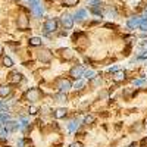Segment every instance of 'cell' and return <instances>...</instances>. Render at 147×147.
<instances>
[{"label":"cell","instance_id":"cell-6","mask_svg":"<svg viewBox=\"0 0 147 147\" xmlns=\"http://www.w3.org/2000/svg\"><path fill=\"white\" fill-rule=\"evenodd\" d=\"M59 53H60V56H62L65 60H71V59H74V52L71 50V49H60Z\"/></svg>","mask_w":147,"mask_h":147},{"label":"cell","instance_id":"cell-8","mask_svg":"<svg viewBox=\"0 0 147 147\" xmlns=\"http://www.w3.org/2000/svg\"><path fill=\"white\" fill-rule=\"evenodd\" d=\"M125 75H127V72H124V71H118V72H115L113 80H115L116 82H119V81H124V80H125Z\"/></svg>","mask_w":147,"mask_h":147},{"label":"cell","instance_id":"cell-7","mask_svg":"<svg viewBox=\"0 0 147 147\" xmlns=\"http://www.w3.org/2000/svg\"><path fill=\"white\" fill-rule=\"evenodd\" d=\"M12 94V87L10 85H0V97H9Z\"/></svg>","mask_w":147,"mask_h":147},{"label":"cell","instance_id":"cell-17","mask_svg":"<svg viewBox=\"0 0 147 147\" xmlns=\"http://www.w3.org/2000/svg\"><path fill=\"white\" fill-rule=\"evenodd\" d=\"M2 52H3V49H2V46H0V55H2Z\"/></svg>","mask_w":147,"mask_h":147},{"label":"cell","instance_id":"cell-9","mask_svg":"<svg viewBox=\"0 0 147 147\" xmlns=\"http://www.w3.org/2000/svg\"><path fill=\"white\" fill-rule=\"evenodd\" d=\"M82 66H75V68H72L71 69V77H74V78H75V77H80L81 75V74H82Z\"/></svg>","mask_w":147,"mask_h":147},{"label":"cell","instance_id":"cell-4","mask_svg":"<svg viewBox=\"0 0 147 147\" xmlns=\"http://www.w3.org/2000/svg\"><path fill=\"white\" fill-rule=\"evenodd\" d=\"M18 27L22 30V31H25V30H28V27H30V19L27 18V16H19L18 18Z\"/></svg>","mask_w":147,"mask_h":147},{"label":"cell","instance_id":"cell-3","mask_svg":"<svg viewBox=\"0 0 147 147\" xmlns=\"http://www.w3.org/2000/svg\"><path fill=\"white\" fill-rule=\"evenodd\" d=\"M22 80H24V75L21 72H10L9 74V77H7V81L10 82V84H19V82H22Z\"/></svg>","mask_w":147,"mask_h":147},{"label":"cell","instance_id":"cell-13","mask_svg":"<svg viewBox=\"0 0 147 147\" xmlns=\"http://www.w3.org/2000/svg\"><path fill=\"white\" fill-rule=\"evenodd\" d=\"M77 3H78V0H63L65 6H75Z\"/></svg>","mask_w":147,"mask_h":147},{"label":"cell","instance_id":"cell-5","mask_svg":"<svg viewBox=\"0 0 147 147\" xmlns=\"http://www.w3.org/2000/svg\"><path fill=\"white\" fill-rule=\"evenodd\" d=\"M44 30L46 31H56L57 30V21L56 19H47L44 24Z\"/></svg>","mask_w":147,"mask_h":147},{"label":"cell","instance_id":"cell-2","mask_svg":"<svg viewBox=\"0 0 147 147\" xmlns=\"http://www.w3.org/2000/svg\"><path fill=\"white\" fill-rule=\"evenodd\" d=\"M41 97H43V93H41V90H38V88H30V90L27 91V94H25V99H27L28 102H31V103L38 102Z\"/></svg>","mask_w":147,"mask_h":147},{"label":"cell","instance_id":"cell-11","mask_svg":"<svg viewBox=\"0 0 147 147\" xmlns=\"http://www.w3.org/2000/svg\"><path fill=\"white\" fill-rule=\"evenodd\" d=\"M65 115H66V109H62V107H60V109H57V110H56L55 118H63Z\"/></svg>","mask_w":147,"mask_h":147},{"label":"cell","instance_id":"cell-15","mask_svg":"<svg viewBox=\"0 0 147 147\" xmlns=\"http://www.w3.org/2000/svg\"><path fill=\"white\" fill-rule=\"evenodd\" d=\"M37 110H38V109H37L35 106H31V107H30V113H31V115H35Z\"/></svg>","mask_w":147,"mask_h":147},{"label":"cell","instance_id":"cell-10","mask_svg":"<svg viewBox=\"0 0 147 147\" xmlns=\"http://www.w3.org/2000/svg\"><path fill=\"white\" fill-rule=\"evenodd\" d=\"M30 46H41V38H38V37H32V38H30Z\"/></svg>","mask_w":147,"mask_h":147},{"label":"cell","instance_id":"cell-18","mask_svg":"<svg viewBox=\"0 0 147 147\" xmlns=\"http://www.w3.org/2000/svg\"><path fill=\"white\" fill-rule=\"evenodd\" d=\"M146 127H147V119H146Z\"/></svg>","mask_w":147,"mask_h":147},{"label":"cell","instance_id":"cell-12","mask_svg":"<svg viewBox=\"0 0 147 147\" xmlns=\"http://www.w3.org/2000/svg\"><path fill=\"white\" fill-rule=\"evenodd\" d=\"M3 65H5L6 68H12V66H13V62H12L10 57L5 56V57H3Z\"/></svg>","mask_w":147,"mask_h":147},{"label":"cell","instance_id":"cell-14","mask_svg":"<svg viewBox=\"0 0 147 147\" xmlns=\"http://www.w3.org/2000/svg\"><path fill=\"white\" fill-rule=\"evenodd\" d=\"M94 121H96V118H94L93 115H90V116H87V118H85V121H84V122H85V124H87V125H91Z\"/></svg>","mask_w":147,"mask_h":147},{"label":"cell","instance_id":"cell-16","mask_svg":"<svg viewBox=\"0 0 147 147\" xmlns=\"http://www.w3.org/2000/svg\"><path fill=\"white\" fill-rule=\"evenodd\" d=\"M69 147H82V144H81V143H78V141H77V143H72V144H71V146H69Z\"/></svg>","mask_w":147,"mask_h":147},{"label":"cell","instance_id":"cell-1","mask_svg":"<svg viewBox=\"0 0 147 147\" xmlns=\"http://www.w3.org/2000/svg\"><path fill=\"white\" fill-rule=\"evenodd\" d=\"M37 59L43 63H50L53 59V53L49 50V49H41V50L37 52Z\"/></svg>","mask_w":147,"mask_h":147}]
</instances>
